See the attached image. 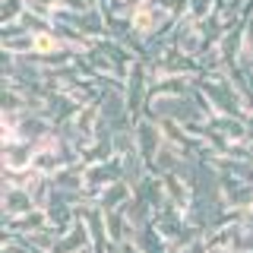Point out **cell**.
Wrapping results in <instances>:
<instances>
[{
    "label": "cell",
    "instance_id": "19",
    "mask_svg": "<svg viewBox=\"0 0 253 253\" xmlns=\"http://www.w3.org/2000/svg\"><path fill=\"white\" fill-rule=\"evenodd\" d=\"M85 3H89V6H98V0H85Z\"/></svg>",
    "mask_w": 253,
    "mask_h": 253
},
{
    "label": "cell",
    "instance_id": "14",
    "mask_svg": "<svg viewBox=\"0 0 253 253\" xmlns=\"http://www.w3.org/2000/svg\"><path fill=\"white\" fill-rule=\"evenodd\" d=\"M215 13V0H190V19L193 22H203Z\"/></svg>",
    "mask_w": 253,
    "mask_h": 253
},
{
    "label": "cell",
    "instance_id": "10",
    "mask_svg": "<svg viewBox=\"0 0 253 253\" xmlns=\"http://www.w3.org/2000/svg\"><path fill=\"white\" fill-rule=\"evenodd\" d=\"M26 13V0H0V26H13Z\"/></svg>",
    "mask_w": 253,
    "mask_h": 253
},
{
    "label": "cell",
    "instance_id": "18",
    "mask_svg": "<svg viewBox=\"0 0 253 253\" xmlns=\"http://www.w3.org/2000/svg\"><path fill=\"white\" fill-rule=\"evenodd\" d=\"M234 253H253V247H241V250H234Z\"/></svg>",
    "mask_w": 253,
    "mask_h": 253
},
{
    "label": "cell",
    "instance_id": "3",
    "mask_svg": "<svg viewBox=\"0 0 253 253\" xmlns=\"http://www.w3.org/2000/svg\"><path fill=\"white\" fill-rule=\"evenodd\" d=\"M35 149L26 139H6L0 142V168L3 171H32V162H35Z\"/></svg>",
    "mask_w": 253,
    "mask_h": 253
},
{
    "label": "cell",
    "instance_id": "17",
    "mask_svg": "<svg viewBox=\"0 0 253 253\" xmlns=\"http://www.w3.org/2000/svg\"><path fill=\"white\" fill-rule=\"evenodd\" d=\"M206 253H234V250H228V247H209Z\"/></svg>",
    "mask_w": 253,
    "mask_h": 253
},
{
    "label": "cell",
    "instance_id": "12",
    "mask_svg": "<svg viewBox=\"0 0 253 253\" xmlns=\"http://www.w3.org/2000/svg\"><path fill=\"white\" fill-rule=\"evenodd\" d=\"M244 6H247V0H215V13L221 19H244Z\"/></svg>",
    "mask_w": 253,
    "mask_h": 253
},
{
    "label": "cell",
    "instance_id": "9",
    "mask_svg": "<svg viewBox=\"0 0 253 253\" xmlns=\"http://www.w3.org/2000/svg\"><path fill=\"white\" fill-rule=\"evenodd\" d=\"M133 241L139 244V250H142V253H171V244H168L162 234L155 231V225H152V221H149V225H142L139 231H136V237H133Z\"/></svg>",
    "mask_w": 253,
    "mask_h": 253
},
{
    "label": "cell",
    "instance_id": "4",
    "mask_svg": "<svg viewBox=\"0 0 253 253\" xmlns=\"http://www.w3.org/2000/svg\"><path fill=\"white\" fill-rule=\"evenodd\" d=\"M38 209V203L32 200L29 190L22 187H3V193H0V212H3V221H13L19 215H26V212Z\"/></svg>",
    "mask_w": 253,
    "mask_h": 253
},
{
    "label": "cell",
    "instance_id": "8",
    "mask_svg": "<svg viewBox=\"0 0 253 253\" xmlns=\"http://www.w3.org/2000/svg\"><path fill=\"white\" fill-rule=\"evenodd\" d=\"M130 200H133V187L126 184V180H117V184H111L108 190H101L98 206H101L105 212H114V209H124Z\"/></svg>",
    "mask_w": 253,
    "mask_h": 253
},
{
    "label": "cell",
    "instance_id": "13",
    "mask_svg": "<svg viewBox=\"0 0 253 253\" xmlns=\"http://www.w3.org/2000/svg\"><path fill=\"white\" fill-rule=\"evenodd\" d=\"M38 174L35 171H3V187H22L29 190L32 184H35Z\"/></svg>",
    "mask_w": 253,
    "mask_h": 253
},
{
    "label": "cell",
    "instance_id": "7",
    "mask_svg": "<svg viewBox=\"0 0 253 253\" xmlns=\"http://www.w3.org/2000/svg\"><path fill=\"white\" fill-rule=\"evenodd\" d=\"M209 124L215 126L228 142H250V126H247V121H241V117H218L215 114Z\"/></svg>",
    "mask_w": 253,
    "mask_h": 253
},
{
    "label": "cell",
    "instance_id": "5",
    "mask_svg": "<svg viewBox=\"0 0 253 253\" xmlns=\"http://www.w3.org/2000/svg\"><path fill=\"white\" fill-rule=\"evenodd\" d=\"M44 228H51V218H47V209H42V206L26 212V215H19V218H13V221H3V231L22 237V241L38 234V231H44Z\"/></svg>",
    "mask_w": 253,
    "mask_h": 253
},
{
    "label": "cell",
    "instance_id": "2",
    "mask_svg": "<svg viewBox=\"0 0 253 253\" xmlns=\"http://www.w3.org/2000/svg\"><path fill=\"white\" fill-rule=\"evenodd\" d=\"M133 136H136V149L142 155V162H146V168L152 165V158L158 155V149L165 146V133H162V124L152 121V117H139L136 124H133Z\"/></svg>",
    "mask_w": 253,
    "mask_h": 253
},
{
    "label": "cell",
    "instance_id": "6",
    "mask_svg": "<svg viewBox=\"0 0 253 253\" xmlns=\"http://www.w3.org/2000/svg\"><path fill=\"white\" fill-rule=\"evenodd\" d=\"M180 165H184V152H180L177 146H171V142H165V146L158 149V155L152 158V165H149V174L165 177V174H174Z\"/></svg>",
    "mask_w": 253,
    "mask_h": 253
},
{
    "label": "cell",
    "instance_id": "16",
    "mask_svg": "<svg viewBox=\"0 0 253 253\" xmlns=\"http://www.w3.org/2000/svg\"><path fill=\"white\" fill-rule=\"evenodd\" d=\"M111 253H142V250H139V244H136V241H124V244H117V247L111 250Z\"/></svg>",
    "mask_w": 253,
    "mask_h": 253
},
{
    "label": "cell",
    "instance_id": "11",
    "mask_svg": "<svg viewBox=\"0 0 253 253\" xmlns=\"http://www.w3.org/2000/svg\"><path fill=\"white\" fill-rule=\"evenodd\" d=\"M57 51H63V44H60V38L54 35V29L51 32H38L35 35V51L32 54H42L44 57V54H57Z\"/></svg>",
    "mask_w": 253,
    "mask_h": 253
},
{
    "label": "cell",
    "instance_id": "1",
    "mask_svg": "<svg viewBox=\"0 0 253 253\" xmlns=\"http://www.w3.org/2000/svg\"><path fill=\"white\" fill-rule=\"evenodd\" d=\"M196 85H200V92L209 98V105H212V111H215L218 117H241V121H247V117H250L247 101L241 98V92L234 89V83L228 79V73L200 76V79H196Z\"/></svg>",
    "mask_w": 253,
    "mask_h": 253
},
{
    "label": "cell",
    "instance_id": "15",
    "mask_svg": "<svg viewBox=\"0 0 253 253\" xmlns=\"http://www.w3.org/2000/svg\"><path fill=\"white\" fill-rule=\"evenodd\" d=\"M244 60L253 63V19L244 26Z\"/></svg>",
    "mask_w": 253,
    "mask_h": 253
}]
</instances>
